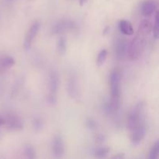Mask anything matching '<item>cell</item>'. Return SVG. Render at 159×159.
Masks as SVG:
<instances>
[{
	"label": "cell",
	"mask_w": 159,
	"mask_h": 159,
	"mask_svg": "<svg viewBox=\"0 0 159 159\" xmlns=\"http://www.w3.org/2000/svg\"><path fill=\"white\" fill-rule=\"evenodd\" d=\"M147 36L137 33L127 46V56L130 61H136L142 55L145 48V38Z\"/></svg>",
	"instance_id": "cell-1"
},
{
	"label": "cell",
	"mask_w": 159,
	"mask_h": 159,
	"mask_svg": "<svg viewBox=\"0 0 159 159\" xmlns=\"http://www.w3.org/2000/svg\"><path fill=\"white\" fill-rule=\"evenodd\" d=\"M145 108V103L140 102L132 109L131 111L127 116V127L130 132H131L140 123L144 121V112Z\"/></svg>",
	"instance_id": "cell-2"
},
{
	"label": "cell",
	"mask_w": 159,
	"mask_h": 159,
	"mask_svg": "<svg viewBox=\"0 0 159 159\" xmlns=\"http://www.w3.org/2000/svg\"><path fill=\"white\" fill-rule=\"evenodd\" d=\"M58 87V75L54 71H51L48 76V94L47 96V100L50 105H55L57 102V94Z\"/></svg>",
	"instance_id": "cell-3"
},
{
	"label": "cell",
	"mask_w": 159,
	"mask_h": 159,
	"mask_svg": "<svg viewBox=\"0 0 159 159\" xmlns=\"http://www.w3.org/2000/svg\"><path fill=\"white\" fill-rule=\"evenodd\" d=\"M121 74L118 69H113L110 75V85L111 97L120 98Z\"/></svg>",
	"instance_id": "cell-4"
},
{
	"label": "cell",
	"mask_w": 159,
	"mask_h": 159,
	"mask_svg": "<svg viewBox=\"0 0 159 159\" xmlns=\"http://www.w3.org/2000/svg\"><path fill=\"white\" fill-rule=\"evenodd\" d=\"M146 132H147V127H146L144 120L140 123L130 133H131V137H130V141H131L132 144L134 146L139 145L141 141L144 140L145 137Z\"/></svg>",
	"instance_id": "cell-5"
},
{
	"label": "cell",
	"mask_w": 159,
	"mask_h": 159,
	"mask_svg": "<svg viewBox=\"0 0 159 159\" xmlns=\"http://www.w3.org/2000/svg\"><path fill=\"white\" fill-rule=\"evenodd\" d=\"M51 151L53 155L55 158H61L64 157L65 153V148L61 135L56 134L54 136L51 141Z\"/></svg>",
	"instance_id": "cell-6"
},
{
	"label": "cell",
	"mask_w": 159,
	"mask_h": 159,
	"mask_svg": "<svg viewBox=\"0 0 159 159\" xmlns=\"http://www.w3.org/2000/svg\"><path fill=\"white\" fill-rule=\"evenodd\" d=\"M7 130L10 131H20L23 129V123L21 118L16 114H9L5 118V124Z\"/></svg>",
	"instance_id": "cell-7"
},
{
	"label": "cell",
	"mask_w": 159,
	"mask_h": 159,
	"mask_svg": "<svg viewBox=\"0 0 159 159\" xmlns=\"http://www.w3.org/2000/svg\"><path fill=\"white\" fill-rule=\"evenodd\" d=\"M40 29V23L39 21H35L32 25H31L30 27L29 28V30H28L27 32H26V36H25L24 43H23V46H24L25 49H30L31 46H32L33 41H34V38L37 37Z\"/></svg>",
	"instance_id": "cell-8"
},
{
	"label": "cell",
	"mask_w": 159,
	"mask_h": 159,
	"mask_svg": "<svg viewBox=\"0 0 159 159\" xmlns=\"http://www.w3.org/2000/svg\"><path fill=\"white\" fill-rule=\"evenodd\" d=\"M75 27V24L73 21L69 20H64L56 23L52 28V34L55 35L62 34L71 31Z\"/></svg>",
	"instance_id": "cell-9"
},
{
	"label": "cell",
	"mask_w": 159,
	"mask_h": 159,
	"mask_svg": "<svg viewBox=\"0 0 159 159\" xmlns=\"http://www.w3.org/2000/svg\"><path fill=\"white\" fill-rule=\"evenodd\" d=\"M127 46L128 43L125 39L118 38L115 40L114 51L118 59H123L125 56H127Z\"/></svg>",
	"instance_id": "cell-10"
},
{
	"label": "cell",
	"mask_w": 159,
	"mask_h": 159,
	"mask_svg": "<svg viewBox=\"0 0 159 159\" xmlns=\"http://www.w3.org/2000/svg\"><path fill=\"white\" fill-rule=\"evenodd\" d=\"M120 107V98H113L106 102L104 105V111L107 115H111L116 113Z\"/></svg>",
	"instance_id": "cell-11"
},
{
	"label": "cell",
	"mask_w": 159,
	"mask_h": 159,
	"mask_svg": "<svg viewBox=\"0 0 159 159\" xmlns=\"http://www.w3.org/2000/svg\"><path fill=\"white\" fill-rule=\"evenodd\" d=\"M157 5L154 0H146L143 2L141 12L144 16H151L156 11Z\"/></svg>",
	"instance_id": "cell-12"
},
{
	"label": "cell",
	"mask_w": 159,
	"mask_h": 159,
	"mask_svg": "<svg viewBox=\"0 0 159 159\" xmlns=\"http://www.w3.org/2000/svg\"><path fill=\"white\" fill-rule=\"evenodd\" d=\"M67 89H68V93L71 98H75L78 96V82L77 79H76V76L75 75H71L69 77L68 82V85H67Z\"/></svg>",
	"instance_id": "cell-13"
},
{
	"label": "cell",
	"mask_w": 159,
	"mask_h": 159,
	"mask_svg": "<svg viewBox=\"0 0 159 159\" xmlns=\"http://www.w3.org/2000/svg\"><path fill=\"white\" fill-rule=\"evenodd\" d=\"M118 27H119L120 31L124 35L131 36L134 34V30L132 24L126 20H120L119 23H118Z\"/></svg>",
	"instance_id": "cell-14"
},
{
	"label": "cell",
	"mask_w": 159,
	"mask_h": 159,
	"mask_svg": "<svg viewBox=\"0 0 159 159\" xmlns=\"http://www.w3.org/2000/svg\"><path fill=\"white\" fill-rule=\"evenodd\" d=\"M152 31V23L149 20H143L138 26L137 33L148 36Z\"/></svg>",
	"instance_id": "cell-15"
},
{
	"label": "cell",
	"mask_w": 159,
	"mask_h": 159,
	"mask_svg": "<svg viewBox=\"0 0 159 159\" xmlns=\"http://www.w3.org/2000/svg\"><path fill=\"white\" fill-rule=\"evenodd\" d=\"M15 63V59L11 56H4L0 58V67L4 69L12 68Z\"/></svg>",
	"instance_id": "cell-16"
},
{
	"label": "cell",
	"mask_w": 159,
	"mask_h": 159,
	"mask_svg": "<svg viewBox=\"0 0 159 159\" xmlns=\"http://www.w3.org/2000/svg\"><path fill=\"white\" fill-rule=\"evenodd\" d=\"M67 51V40L65 37L61 36L57 42V51L60 55H64Z\"/></svg>",
	"instance_id": "cell-17"
},
{
	"label": "cell",
	"mask_w": 159,
	"mask_h": 159,
	"mask_svg": "<svg viewBox=\"0 0 159 159\" xmlns=\"http://www.w3.org/2000/svg\"><path fill=\"white\" fill-rule=\"evenodd\" d=\"M110 152V148L108 147H99L94 150V156L97 158H106Z\"/></svg>",
	"instance_id": "cell-18"
},
{
	"label": "cell",
	"mask_w": 159,
	"mask_h": 159,
	"mask_svg": "<svg viewBox=\"0 0 159 159\" xmlns=\"http://www.w3.org/2000/svg\"><path fill=\"white\" fill-rule=\"evenodd\" d=\"M152 31H153L154 37L158 40L159 38V12L158 10L155 11V21L152 24Z\"/></svg>",
	"instance_id": "cell-19"
},
{
	"label": "cell",
	"mask_w": 159,
	"mask_h": 159,
	"mask_svg": "<svg viewBox=\"0 0 159 159\" xmlns=\"http://www.w3.org/2000/svg\"><path fill=\"white\" fill-rule=\"evenodd\" d=\"M107 55H108V51L107 49H102L99 52L97 56V58H96V65L97 66L100 67L102 65H104V63L106 62L107 58Z\"/></svg>",
	"instance_id": "cell-20"
},
{
	"label": "cell",
	"mask_w": 159,
	"mask_h": 159,
	"mask_svg": "<svg viewBox=\"0 0 159 159\" xmlns=\"http://www.w3.org/2000/svg\"><path fill=\"white\" fill-rule=\"evenodd\" d=\"M24 154L26 158H36V151L31 144H27L24 147Z\"/></svg>",
	"instance_id": "cell-21"
},
{
	"label": "cell",
	"mask_w": 159,
	"mask_h": 159,
	"mask_svg": "<svg viewBox=\"0 0 159 159\" xmlns=\"http://www.w3.org/2000/svg\"><path fill=\"white\" fill-rule=\"evenodd\" d=\"M159 155V141H157L154 144L149 152V159H157Z\"/></svg>",
	"instance_id": "cell-22"
},
{
	"label": "cell",
	"mask_w": 159,
	"mask_h": 159,
	"mask_svg": "<svg viewBox=\"0 0 159 159\" xmlns=\"http://www.w3.org/2000/svg\"><path fill=\"white\" fill-rule=\"evenodd\" d=\"M43 126H44V124H43V120H42L40 118H35V119L34 120V121H33V127H34L35 131H40V130L43 129Z\"/></svg>",
	"instance_id": "cell-23"
},
{
	"label": "cell",
	"mask_w": 159,
	"mask_h": 159,
	"mask_svg": "<svg viewBox=\"0 0 159 159\" xmlns=\"http://www.w3.org/2000/svg\"><path fill=\"white\" fill-rule=\"evenodd\" d=\"M85 126H86V127L88 129L93 130L97 129L98 124L96 120H94L92 119V118H88V119H86V120H85Z\"/></svg>",
	"instance_id": "cell-24"
},
{
	"label": "cell",
	"mask_w": 159,
	"mask_h": 159,
	"mask_svg": "<svg viewBox=\"0 0 159 159\" xmlns=\"http://www.w3.org/2000/svg\"><path fill=\"white\" fill-rule=\"evenodd\" d=\"M94 140L98 144H102V143H103L105 141L106 137L103 134H96V136L94 137Z\"/></svg>",
	"instance_id": "cell-25"
},
{
	"label": "cell",
	"mask_w": 159,
	"mask_h": 159,
	"mask_svg": "<svg viewBox=\"0 0 159 159\" xmlns=\"http://www.w3.org/2000/svg\"><path fill=\"white\" fill-rule=\"evenodd\" d=\"M124 157H125V155H124V153H118V154H116V155L112 156L111 158L113 159H122V158H124Z\"/></svg>",
	"instance_id": "cell-26"
},
{
	"label": "cell",
	"mask_w": 159,
	"mask_h": 159,
	"mask_svg": "<svg viewBox=\"0 0 159 159\" xmlns=\"http://www.w3.org/2000/svg\"><path fill=\"white\" fill-rule=\"evenodd\" d=\"M5 124V118H3L2 116H0V127L3 126Z\"/></svg>",
	"instance_id": "cell-27"
},
{
	"label": "cell",
	"mask_w": 159,
	"mask_h": 159,
	"mask_svg": "<svg viewBox=\"0 0 159 159\" xmlns=\"http://www.w3.org/2000/svg\"><path fill=\"white\" fill-rule=\"evenodd\" d=\"M87 2H88V0H79V4H80V6H84Z\"/></svg>",
	"instance_id": "cell-28"
},
{
	"label": "cell",
	"mask_w": 159,
	"mask_h": 159,
	"mask_svg": "<svg viewBox=\"0 0 159 159\" xmlns=\"http://www.w3.org/2000/svg\"><path fill=\"white\" fill-rule=\"evenodd\" d=\"M109 29H110V26H107V27L104 29V31H103V33H102V34H103V35H105V34H107V31L109 30Z\"/></svg>",
	"instance_id": "cell-29"
}]
</instances>
